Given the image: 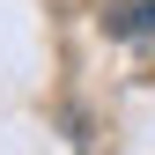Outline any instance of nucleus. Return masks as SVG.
I'll return each instance as SVG.
<instances>
[{"label": "nucleus", "instance_id": "nucleus-1", "mask_svg": "<svg viewBox=\"0 0 155 155\" xmlns=\"http://www.w3.org/2000/svg\"><path fill=\"white\" fill-rule=\"evenodd\" d=\"M111 37H155V0H104Z\"/></svg>", "mask_w": 155, "mask_h": 155}]
</instances>
